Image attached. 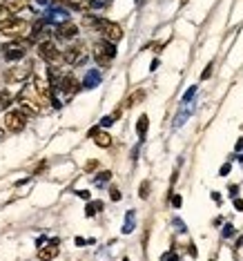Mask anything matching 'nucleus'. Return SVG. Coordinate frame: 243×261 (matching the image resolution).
Wrapping results in <instances>:
<instances>
[{
	"mask_svg": "<svg viewBox=\"0 0 243 261\" xmlns=\"http://www.w3.org/2000/svg\"><path fill=\"white\" fill-rule=\"evenodd\" d=\"M85 25H92L94 29H98L107 43H118V40L123 38V29L118 27L116 23H112V20H105V18H85Z\"/></svg>",
	"mask_w": 243,
	"mask_h": 261,
	"instance_id": "nucleus-1",
	"label": "nucleus"
},
{
	"mask_svg": "<svg viewBox=\"0 0 243 261\" xmlns=\"http://www.w3.org/2000/svg\"><path fill=\"white\" fill-rule=\"evenodd\" d=\"M92 54H94V60H96L101 67H107V65H109V60L116 56V47H114V43L101 40V43H96L92 47Z\"/></svg>",
	"mask_w": 243,
	"mask_h": 261,
	"instance_id": "nucleus-2",
	"label": "nucleus"
},
{
	"mask_svg": "<svg viewBox=\"0 0 243 261\" xmlns=\"http://www.w3.org/2000/svg\"><path fill=\"white\" fill-rule=\"evenodd\" d=\"M52 83H47L45 78H40V76H36L34 78V92H36V96H38V103H43V105H54V98H52Z\"/></svg>",
	"mask_w": 243,
	"mask_h": 261,
	"instance_id": "nucleus-3",
	"label": "nucleus"
},
{
	"mask_svg": "<svg viewBox=\"0 0 243 261\" xmlns=\"http://www.w3.org/2000/svg\"><path fill=\"white\" fill-rule=\"evenodd\" d=\"M5 125H7V130H9V132H23L25 125H27V114H25L23 110L7 112Z\"/></svg>",
	"mask_w": 243,
	"mask_h": 261,
	"instance_id": "nucleus-4",
	"label": "nucleus"
},
{
	"mask_svg": "<svg viewBox=\"0 0 243 261\" xmlns=\"http://www.w3.org/2000/svg\"><path fill=\"white\" fill-rule=\"evenodd\" d=\"M38 54H40V58H45V60L52 65H58L60 60H63V54L58 52V47L54 43H49V40H45V43L38 45Z\"/></svg>",
	"mask_w": 243,
	"mask_h": 261,
	"instance_id": "nucleus-5",
	"label": "nucleus"
},
{
	"mask_svg": "<svg viewBox=\"0 0 243 261\" xmlns=\"http://www.w3.org/2000/svg\"><path fill=\"white\" fill-rule=\"evenodd\" d=\"M0 31L7 34V36H23L25 31H27V23L20 20V18H11V20H7V23L0 25Z\"/></svg>",
	"mask_w": 243,
	"mask_h": 261,
	"instance_id": "nucleus-6",
	"label": "nucleus"
},
{
	"mask_svg": "<svg viewBox=\"0 0 243 261\" xmlns=\"http://www.w3.org/2000/svg\"><path fill=\"white\" fill-rule=\"evenodd\" d=\"M63 60L67 65H78L85 60V45H76V47H69L63 54Z\"/></svg>",
	"mask_w": 243,
	"mask_h": 261,
	"instance_id": "nucleus-7",
	"label": "nucleus"
},
{
	"mask_svg": "<svg viewBox=\"0 0 243 261\" xmlns=\"http://www.w3.org/2000/svg\"><path fill=\"white\" fill-rule=\"evenodd\" d=\"M25 52H27V45L25 43H9L2 47V54H5L7 60H20L25 56Z\"/></svg>",
	"mask_w": 243,
	"mask_h": 261,
	"instance_id": "nucleus-8",
	"label": "nucleus"
},
{
	"mask_svg": "<svg viewBox=\"0 0 243 261\" xmlns=\"http://www.w3.org/2000/svg\"><path fill=\"white\" fill-rule=\"evenodd\" d=\"M58 89H63L67 96H72V94H76L78 89H81V85H78V81L72 76V74H63V76L58 78Z\"/></svg>",
	"mask_w": 243,
	"mask_h": 261,
	"instance_id": "nucleus-9",
	"label": "nucleus"
},
{
	"mask_svg": "<svg viewBox=\"0 0 243 261\" xmlns=\"http://www.w3.org/2000/svg\"><path fill=\"white\" fill-rule=\"evenodd\" d=\"M16 103H18V110H23L25 114H38L40 112V103L31 101V98L25 96V94H18V96H16Z\"/></svg>",
	"mask_w": 243,
	"mask_h": 261,
	"instance_id": "nucleus-10",
	"label": "nucleus"
},
{
	"mask_svg": "<svg viewBox=\"0 0 243 261\" xmlns=\"http://www.w3.org/2000/svg\"><path fill=\"white\" fill-rule=\"evenodd\" d=\"M38 257H40L43 261L56 259V257H58V239H52V241H49V246L40 248V250H38Z\"/></svg>",
	"mask_w": 243,
	"mask_h": 261,
	"instance_id": "nucleus-11",
	"label": "nucleus"
},
{
	"mask_svg": "<svg viewBox=\"0 0 243 261\" xmlns=\"http://www.w3.org/2000/svg\"><path fill=\"white\" fill-rule=\"evenodd\" d=\"M29 72H31L29 65H23V67H16V69H11V72H7L5 78L9 83H20V81H25V78L29 76Z\"/></svg>",
	"mask_w": 243,
	"mask_h": 261,
	"instance_id": "nucleus-12",
	"label": "nucleus"
},
{
	"mask_svg": "<svg viewBox=\"0 0 243 261\" xmlns=\"http://www.w3.org/2000/svg\"><path fill=\"white\" fill-rule=\"evenodd\" d=\"M78 34V27L74 23H63L56 27V38H74Z\"/></svg>",
	"mask_w": 243,
	"mask_h": 261,
	"instance_id": "nucleus-13",
	"label": "nucleus"
},
{
	"mask_svg": "<svg viewBox=\"0 0 243 261\" xmlns=\"http://www.w3.org/2000/svg\"><path fill=\"white\" fill-rule=\"evenodd\" d=\"M89 136L96 141L98 147H109L112 145V136L107 134V132H101V130H89Z\"/></svg>",
	"mask_w": 243,
	"mask_h": 261,
	"instance_id": "nucleus-14",
	"label": "nucleus"
},
{
	"mask_svg": "<svg viewBox=\"0 0 243 261\" xmlns=\"http://www.w3.org/2000/svg\"><path fill=\"white\" fill-rule=\"evenodd\" d=\"M145 98V89H136L134 94H130V98H127V107H134L138 105V103Z\"/></svg>",
	"mask_w": 243,
	"mask_h": 261,
	"instance_id": "nucleus-15",
	"label": "nucleus"
},
{
	"mask_svg": "<svg viewBox=\"0 0 243 261\" xmlns=\"http://www.w3.org/2000/svg\"><path fill=\"white\" fill-rule=\"evenodd\" d=\"M9 9L14 11H29V2H27V0H11L9 2Z\"/></svg>",
	"mask_w": 243,
	"mask_h": 261,
	"instance_id": "nucleus-16",
	"label": "nucleus"
},
{
	"mask_svg": "<svg viewBox=\"0 0 243 261\" xmlns=\"http://www.w3.org/2000/svg\"><path fill=\"white\" fill-rule=\"evenodd\" d=\"M147 125H150V118H147L145 114H143V116H138V123H136V132H138V136H145Z\"/></svg>",
	"mask_w": 243,
	"mask_h": 261,
	"instance_id": "nucleus-17",
	"label": "nucleus"
},
{
	"mask_svg": "<svg viewBox=\"0 0 243 261\" xmlns=\"http://www.w3.org/2000/svg\"><path fill=\"white\" fill-rule=\"evenodd\" d=\"M14 18V11L9 9V5H0V25Z\"/></svg>",
	"mask_w": 243,
	"mask_h": 261,
	"instance_id": "nucleus-18",
	"label": "nucleus"
},
{
	"mask_svg": "<svg viewBox=\"0 0 243 261\" xmlns=\"http://www.w3.org/2000/svg\"><path fill=\"white\" fill-rule=\"evenodd\" d=\"M72 7L87 11V9H92V7H94V0H72Z\"/></svg>",
	"mask_w": 243,
	"mask_h": 261,
	"instance_id": "nucleus-19",
	"label": "nucleus"
},
{
	"mask_svg": "<svg viewBox=\"0 0 243 261\" xmlns=\"http://www.w3.org/2000/svg\"><path fill=\"white\" fill-rule=\"evenodd\" d=\"M11 103H14V101H11V94L9 92H0V112L7 110Z\"/></svg>",
	"mask_w": 243,
	"mask_h": 261,
	"instance_id": "nucleus-20",
	"label": "nucleus"
},
{
	"mask_svg": "<svg viewBox=\"0 0 243 261\" xmlns=\"http://www.w3.org/2000/svg\"><path fill=\"white\" fill-rule=\"evenodd\" d=\"M147 194H150V181H143V183H141V190H138V197H141V199H147Z\"/></svg>",
	"mask_w": 243,
	"mask_h": 261,
	"instance_id": "nucleus-21",
	"label": "nucleus"
},
{
	"mask_svg": "<svg viewBox=\"0 0 243 261\" xmlns=\"http://www.w3.org/2000/svg\"><path fill=\"white\" fill-rule=\"evenodd\" d=\"M103 208V203L101 201H94V203H89V208H87V214H89V217H92V214H96L98 212V210H101Z\"/></svg>",
	"mask_w": 243,
	"mask_h": 261,
	"instance_id": "nucleus-22",
	"label": "nucleus"
},
{
	"mask_svg": "<svg viewBox=\"0 0 243 261\" xmlns=\"http://www.w3.org/2000/svg\"><path fill=\"white\" fill-rule=\"evenodd\" d=\"M98 83V74H87V78H85V85L87 87H94Z\"/></svg>",
	"mask_w": 243,
	"mask_h": 261,
	"instance_id": "nucleus-23",
	"label": "nucleus"
},
{
	"mask_svg": "<svg viewBox=\"0 0 243 261\" xmlns=\"http://www.w3.org/2000/svg\"><path fill=\"white\" fill-rule=\"evenodd\" d=\"M96 168H98V163H96V161H89V163L85 165V170H87V172H92V170H96Z\"/></svg>",
	"mask_w": 243,
	"mask_h": 261,
	"instance_id": "nucleus-24",
	"label": "nucleus"
},
{
	"mask_svg": "<svg viewBox=\"0 0 243 261\" xmlns=\"http://www.w3.org/2000/svg\"><path fill=\"white\" fill-rule=\"evenodd\" d=\"M212 67H214V65H208V69L201 74V78H203V81H205V78H210V74H212Z\"/></svg>",
	"mask_w": 243,
	"mask_h": 261,
	"instance_id": "nucleus-25",
	"label": "nucleus"
},
{
	"mask_svg": "<svg viewBox=\"0 0 243 261\" xmlns=\"http://www.w3.org/2000/svg\"><path fill=\"white\" fill-rule=\"evenodd\" d=\"M118 199H121V192L116 188H112V201H118Z\"/></svg>",
	"mask_w": 243,
	"mask_h": 261,
	"instance_id": "nucleus-26",
	"label": "nucleus"
},
{
	"mask_svg": "<svg viewBox=\"0 0 243 261\" xmlns=\"http://www.w3.org/2000/svg\"><path fill=\"white\" fill-rule=\"evenodd\" d=\"M234 208H237L239 212H243V201H241V199H237V201H234Z\"/></svg>",
	"mask_w": 243,
	"mask_h": 261,
	"instance_id": "nucleus-27",
	"label": "nucleus"
},
{
	"mask_svg": "<svg viewBox=\"0 0 243 261\" xmlns=\"http://www.w3.org/2000/svg\"><path fill=\"white\" fill-rule=\"evenodd\" d=\"M172 203H174V208H181V203L183 201H181V197H172Z\"/></svg>",
	"mask_w": 243,
	"mask_h": 261,
	"instance_id": "nucleus-28",
	"label": "nucleus"
},
{
	"mask_svg": "<svg viewBox=\"0 0 243 261\" xmlns=\"http://www.w3.org/2000/svg\"><path fill=\"white\" fill-rule=\"evenodd\" d=\"M107 179H109V172H103L101 176H98V183H103V181H107Z\"/></svg>",
	"mask_w": 243,
	"mask_h": 261,
	"instance_id": "nucleus-29",
	"label": "nucleus"
},
{
	"mask_svg": "<svg viewBox=\"0 0 243 261\" xmlns=\"http://www.w3.org/2000/svg\"><path fill=\"white\" fill-rule=\"evenodd\" d=\"M165 259L167 261H179V257H176V255H165Z\"/></svg>",
	"mask_w": 243,
	"mask_h": 261,
	"instance_id": "nucleus-30",
	"label": "nucleus"
},
{
	"mask_svg": "<svg viewBox=\"0 0 243 261\" xmlns=\"http://www.w3.org/2000/svg\"><path fill=\"white\" fill-rule=\"evenodd\" d=\"M123 261H130V259H123Z\"/></svg>",
	"mask_w": 243,
	"mask_h": 261,
	"instance_id": "nucleus-31",
	"label": "nucleus"
}]
</instances>
